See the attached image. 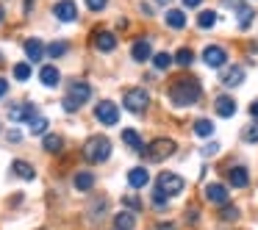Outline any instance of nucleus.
Listing matches in <instances>:
<instances>
[{
	"mask_svg": "<svg viewBox=\"0 0 258 230\" xmlns=\"http://www.w3.org/2000/svg\"><path fill=\"white\" fill-rule=\"evenodd\" d=\"M167 97H169V103L178 106V108L197 106L200 97H203V86H200V81H197V78H186V75H183V78H175L172 81Z\"/></svg>",
	"mask_w": 258,
	"mask_h": 230,
	"instance_id": "obj_1",
	"label": "nucleus"
},
{
	"mask_svg": "<svg viewBox=\"0 0 258 230\" xmlns=\"http://www.w3.org/2000/svg\"><path fill=\"white\" fill-rule=\"evenodd\" d=\"M92 97V86L86 84V81H73L70 84V89H67V97H64V111L67 114H73V111H78L81 106H84L86 100Z\"/></svg>",
	"mask_w": 258,
	"mask_h": 230,
	"instance_id": "obj_2",
	"label": "nucleus"
},
{
	"mask_svg": "<svg viewBox=\"0 0 258 230\" xmlns=\"http://www.w3.org/2000/svg\"><path fill=\"white\" fill-rule=\"evenodd\" d=\"M108 156H111V141L106 136H92L84 144V158L89 164H103L108 161Z\"/></svg>",
	"mask_w": 258,
	"mask_h": 230,
	"instance_id": "obj_3",
	"label": "nucleus"
},
{
	"mask_svg": "<svg viewBox=\"0 0 258 230\" xmlns=\"http://www.w3.org/2000/svg\"><path fill=\"white\" fill-rule=\"evenodd\" d=\"M142 156L147 158L150 164H161V161H167L169 156L175 152V141L172 139H153L147 147H142Z\"/></svg>",
	"mask_w": 258,
	"mask_h": 230,
	"instance_id": "obj_4",
	"label": "nucleus"
},
{
	"mask_svg": "<svg viewBox=\"0 0 258 230\" xmlns=\"http://www.w3.org/2000/svg\"><path fill=\"white\" fill-rule=\"evenodd\" d=\"M122 103H125V108H128L131 114H142L147 106H150V92L142 89V86H131V89H125Z\"/></svg>",
	"mask_w": 258,
	"mask_h": 230,
	"instance_id": "obj_5",
	"label": "nucleus"
},
{
	"mask_svg": "<svg viewBox=\"0 0 258 230\" xmlns=\"http://www.w3.org/2000/svg\"><path fill=\"white\" fill-rule=\"evenodd\" d=\"M158 189H164V191H167V194L169 197H178L180 194V191H183V178H180V175H175V172H161V175H158Z\"/></svg>",
	"mask_w": 258,
	"mask_h": 230,
	"instance_id": "obj_6",
	"label": "nucleus"
},
{
	"mask_svg": "<svg viewBox=\"0 0 258 230\" xmlns=\"http://www.w3.org/2000/svg\"><path fill=\"white\" fill-rule=\"evenodd\" d=\"M203 61H206L211 69H222L225 64H228V50L219 47V45H208L206 50H203Z\"/></svg>",
	"mask_w": 258,
	"mask_h": 230,
	"instance_id": "obj_7",
	"label": "nucleus"
},
{
	"mask_svg": "<svg viewBox=\"0 0 258 230\" xmlns=\"http://www.w3.org/2000/svg\"><path fill=\"white\" fill-rule=\"evenodd\" d=\"M95 117H97V122H103V125H117L119 122V108L114 106V103H108V100H103V103H97V108H95Z\"/></svg>",
	"mask_w": 258,
	"mask_h": 230,
	"instance_id": "obj_8",
	"label": "nucleus"
},
{
	"mask_svg": "<svg viewBox=\"0 0 258 230\" xmlns=\"http://www.w3.org/2000/svg\"><path fill=\"white\" fill-rule=\"evenodd\" d=\"M53 14H56L58 23H75L78 20V6H75L73 0H58L56 6H53Z\"/></svg>",
	"mask_w": 258,
	"mask_h": 230,
	"instance_id": "obj_9",
	"label": "nucleus"
},
{
	"mask_svg": "<svg viewBox=\"0 0 258 230\" xmlns=\"http://www.w3.org/2000/svg\"><path fill=\"white\" fill-rule=\"evenodd\" d=\"M36 117V106L34 103H20V106L9 108V119L12 122H31Z\"/></svg>",
	"mask_w": 258,
	"mask_h": 230,
	"instance_id": "obj_10",
	"label": "nucleus"
},
{
	"mask_svg": "<svg viewBox=\"0 0 258 230\" xmlns=\"http://www.w3.org/2000/svg\"><path fill=\"white\" fill-rule=\"evenodd\" d=\"M92 45L100 53H111L114 47H117V36H114L111 31H95V34H92Z\"/></svg>",
	"mask_w": 258,
	"mask_h": 230,
	"instance_id": "obj_11",
	"label": "nucleus"
},
{
	"mask_svg": "<svg viewBox=\"0 0 258 230\" xmlns=\"http://www.w3.org/2000/svg\"><path fill=\"white\" fill-rule=\"evenodd\" d=\"M206 200L214 202V205H225V202L230 200V191L225 189L222 183H208L206 186Z\"/></svg>",
	"mask_w": 258,
	"mask_h": 230,
	"instance_id": "obj_12",
	"label": "nucleus"
},
{
	"mask_svg": "<svg viewBox=\"0 0 258 230\" xmlns=\"http://www.w3.org/2000/svg\"><path fill=\"white\" fill-rule=\"evenodd\" d=\"M214 111H217L222 119H230L236 114V100H233V97H228V95L217 97V100H214Z\"/></svg>",
	"mask_w": 258,
	"mask_h": 230,
	"instance_id": "obj_13",
	"label": "nucleus"
},
{
	"mask_svg": "<svg viewBox=\"0 0 258 230\" xmlns=\"http://www.w3.org/2000/svg\"><path fill=\"white\" fill-rule=\"evenodd\" d=\"M45 53H47V47L42 45L39 39H28V42H25V58H28L31 64L42 61V58H45Z\"/></svg>",
	"mask_w": 258,
	"mask_h": 230,
	"instance_id": "obj_14",
	"label": "nucleus"
},
{
	"mask_svg": "<svg viewBox=\"0 0 258 230\" xmlns=\"http://www.w3.org/2000/svg\"><path fill=\"white\" fill-rule=\"evenodd\" d=\"M39 81H42V86H47V89H56L58 81H61V72H58V67L47 64V67L39 69Z\"/></svg>",
	"mask_w": 258,
	"mask_h": 230,
	"instance_id": "obj_15",
	"label": "nucleus"
},
{
	"mask_svg": "<svg viewBox=\"0 0 258 230\" xmlns=\"http://www.w3.org/2000/svg\"><path fill=\"white\" fill-rule=\"evenodd\" d=\"M131 58L134 61H147V58H153V45L147 39H139V42H134V47H131Z\"/></svg>",
	"mask_w": 258,
	"mask_h": 230,
	"instance_id": "obj_16",
	"label": "nucleus"
},
{
	"mask_svg": "<svg viewBox=\"0 0 258 230\" xmlns=\"http://www.w3.org/2000/svg\"><path fill=\"white\" fill-rule=\"evenodd\" d=\"M228 180L233 189H247V183H250V175H247L244 167H230L228 169Z\"/></svg>",
	"mask_w": 258,
	"mask_h": 230,
	"instance_id": "obj_17",
	"label": "nucleus"
},
{
	"mask_svg": "<svg viewBox=\"0 0 258 230\" xmlns=\"http://www.w3.org/2000/svg\"><path fill=\"white\" fill-rule=\"evenodd\" d=\"M147 180H150V175H147V169H145V167H134V169L128 172V183H131V189H145Z\"/></svg>",
	"mask_w": 258,
	"mask_h": 230,
	"instance_id": "obj_18",
	"label": "nucleus"
},
{
	"mask_svg": "<svg viewBox=\"0 0 258 230\" xmlns=\"http://www.w3.org/2000/svg\"><path fill=\"white\" fill-rule=\"evenodd\" d=\"M241 81H244V67H228V69L222 72V84L228 86V89L239 86Z\"/></svg>",
	"mask_w": 258,
	"mask_h": 230,
	"instance_id": "obj_19",
	"label": "nucleus"
},
{
	"mask_svg": "<svg viewBox=\"0 0 258 230\" xmlns=\"http://www.w3.org/2000/svg\"><path fill=\"white\" fill-rule=\"evenodd\" d=\"M164 23H167V28L180 31V28H186V14L180 12V9H169L167 17H164Z\"/></svg>",
	"mask_w": 258,
	"mask_h": 230,
	"instance_id": "obj_20",
	"label": "nucleus"
},
{
	"mask_svg": "<svg viewBox=\"0 0 258 230\" xmlns=\"http://www.w3.org/2000/svg\"><path fill=\"white\" fill-rule=\"evenodd\" d=\"M12 169H14V175H17V178H23V180H34L36 178V169L31 167L28 161H23V158H17V161L12 164Z\"/></svg>",
	"mask_w": 258,
	"mask_h": 230,
	"instance_id": "obj_21",
	"label": "nucleus"
},
{
	"mask_svg": "<svg viewBox=\"0 0 258 230\" xmlns=\"http://www.w3.org/2000/svg\"><path fill=\"white\" fill-rule=\"evenodd\" d=\"M136 227V216L131 211H122L114 216V230H134Z\"/></svg>",
	"mask_w": 258,
	"mask_h": 230,
	"instance_id": "obj_22",
	"label": "nucleus"
},
{
	"mask_svg": "<svg viewBox=\"0 0 258 230\" xmlns=\"http://www.w3.org/2000/svg\"><path fill=\"white\" fill-rule=\"evenodd\" d=\"M73 183H75V189H78V191H92V186H95V175H92V172H78L73 178Z\"/></svg>",
	"mask_w": 258,
	"mask_h": 230,
	"instance_id": "obj_23",
	"label": "nucleus"
},
{
	"mask_svg": "<svg viewBox=\"0 0 258 230\" xmlns=\"http://www.w3.org/2000/svg\"><path fill=\"white\" fill-rule=\"evenodd\" d=\"M42 147H45L47 152H61L64 150V139H61V136H56V133H47L45 141H42Z\"/></svg>",
	"mask_w": 258,
	"mask_h": 230,
	"instance_id": "obj_24",
	"label": "nucleus"
},
{
	"mask_svg": "<svg viewBox=\"0 0 258 230\" xmlns=\"http://www.w3.org/2000/svg\"><path fill=\"white\" fill-rule=\"evenodd\" d=\"M236 20H239V28H241V31L250 28V23H252V9H250V6H236Z\"/></svg>",
	"mask_w": 258,
	"mask_h": 230,
	"instance_id": "obj_25",
	"label": "nucleus"
},
{
	"mask_svg": "<svg viewBox=\"0 0 258 230\" xmlns=\"http://www.w3.org/2000/svg\"><path fill=\"white\" fill-rule=\"evenodd\" d=\"M122 141L131 147V150H136V152H139L142 147H145V144H142V136L136 133V130H131V128H128V130H122Z\"/></svg>",
	"mask_w": 258,
	"mask_h": 230,
	"instance_id": "obj_26",
	"label": "nucleus"
},
{
	"mask_svg": "<svg viewBox=\"0 0 258 230\" xmlns=\"http://www.w3.org/2000/svg\"><path fill=\"white\" fill-rule=\"evenodd\" d=\"M197 25H200L203 31H206V28H214V25H217V14L208 12V9H206V12H200V14H197Z\"/></svg>",
	"mask_w": 258,
	"mask_h": 230,
	"instance_id": "obj_27",
	"label": "nucleus"
},
{
	"mask_svg": "<svg viewBox=\"0 0 258 230\" xmlns=\"http://www.w3.org/2000/svg\"><path fill=\"white\" fill-rule=\"evenodd\" d=\"M175 61H178L180 67H191V61H195V50H189V47H180V50L175 53Z\"/></svg>",
	"mask_w": 258,
	"mask_h": 230,
	"instance_id": "obj_28",
	"label": "nucleus"
},
{
	"mask_svg": "<svg viewBox=\"0 0 258 230\" xmlns=\"http://www.w3.org/2000/svg\"><path fill=\"white\" fill-rule=\"evenodd\" d=\"M67 50H70L67 42H53V45H47V56H50V58H61V56H67Z\"/></svg>",
	"mask_w": 258,
	"mask_h": 230,
	"instance_id": "obj_29",
	"label": "nucleus"
},
{
	"mask_svg": "<svg viewBox=\"0 0 258 230\" xmlns=\"http://www.w3.org/2000/svg\"><path fill=\"white\" fill-rule=\"evenodd\" d=\"M241 139L247 141V144H258V119L252 125H247L244 130H241Z\"/></svg>",
	"mask_w": 258,
	"mask_h": 230,
	"instance_id": "obj_30",
	"label": "nucleus"
},
{
	"mask_svg": "<svg viewBox=\"0 0 258 230\" xmlns=\"http://www.w3.org/2000/svg\"><path fill=\"white\" fill-rule=\"evenodd\" d=\"M175 58L169 56V53H156V56H153V67L156 69H169V64H172Z\"/></svg>",
	"mask_w": 258,
	"mask_h": 230,
	"instance_id": "obj_31",
	"label": "nucleus"
},
{
	"mask_svg": "<svg viewBox=\"0 0 258 230\" xmlns=\"http://www.w3.org/2000/svg\"><path fill=\"white\" fill-rule=\"evenodd\" d=\"M14 78H17V81H28L31 78V61L14 64Z\"/></svg>",
	"mask_w": 258,
	"mask_h": 230,
	"instance_id": "obj_32",
	"label": "nucleus"
},
{
	"mask_svg": "<svg viewBox=\"0 0 258 230\" xmlns=\"http://www.w3.org/2000/svg\"><path fill=\"white\" fill-rule=\"evenodd\" d=\"M195 133L197 136H211L214 133V122H211V119H197V122H195Z\"/></svg>",
	"mask_w": 258,
	"mask_h": 230,
	"instance_id": "obj_33",
	"label": "nucleus"
},
{
	"mask_svg": "<svg viewBox=\"0 0 258 230\" xmlns=\"http://www.w3.org/2000/svg\"><path fill=\"white\" fill-rule=\"evenodd\" d=\"M28 130H31L34 136L45 133V130H47V119H45V117H34V119L28 122Z\"/></svg>",
	"mask_w": 258,
	"mask_h": 230,
	"instance_id": "obj_34",
	"label": "nucleus"
},
{
	"mask_svg": "<svg viewBox=\"0 0 258 230\" xmlns=\"http://www.w3.org/2000/svg\"><path fill=\"white\" fill-rule=\"evenodd\" d=\"M219 219H222V222H233V219H239V208H236V205H228V202H225V205H222V213H219Z\"/></svg>",
	"mask_w": 258,
	"mask_h": 230,
	"instance_id": "obj_35",
	"label": "nucleus"
},
{
	"mask_svg": "<svg viewBox=\"0 0 258 230\" xmlns=\"http://www.w3.org/2000/svg\"><path fill=\"white\" fill-rule=\"evenodd\" d=\"M167 200H169V194H167L164 189H158V186H156V191H153V202L161 208V205H167Z\"/></svg>",
	"mask_w": 258,
	"mask_h": 230,
	"instance_id": "obj_36",
	"label": "nucleus"
},
{
	"mask_svg": "<svg viewBox=\"0 0 258 230\" xmlns=\"http://www.w3.org/2000/svg\"><path fill=\"white\" fill-rule=\"evenodd\" d=\"M89 211H92V219H100V216H103V211H106V200H97L95 205L89 208Z\"/></svg>",
	"mask_w": 258,
	"mask_h": 230,
	"instance_id": "obj_37",
	"label": "nucleus"
},
{
	"mask_svg": "<svg viewBox=\"0 0 258 230\" xmlns=\"http://www.w3.org/2000/svg\"><path fill=\"white\" fill-rule=\"evenodd\" d=\"M203 156H206V158H211V156H217V152H219V144H217V141H208V144L206 147H203Z\"/></svg>",
	"mask_w": 258,
	"mask_h": 230,
	"instance_id": "obj_38",
	"label": "nucleus"
},
{
	"mask_svg": "<svg viewBox=\"0 0 258 230\" xmlns=\"http://www.w3.org/2000/svg\"><path fill=\"white\" fill-rule=\"evenodd\" d=\"M86 6H89L92 12H103V9L108 6V0H86Z\"/></svg>",
	"mask_w": 258,
	"mask_h": 230,
	"instance_id": "obj_39",
	"label": "nucleus"
},
{
	"mask_svg": "<svg viewBox=\"0 0 258 230\" xmlns=\"http://www.w3.org/2000/svg\"><path fill=\"white\" fill-rule=\"evenodd\" d=\"M122 205L134 208V211H139V200H136V197H122Z\"/></svg>",
	"mask_w": 258,
	"mask_h": 230,
	"instance_id": "obj_40",
	"label": "nucleus"
},
{
	"mask_svg": "<svg viewBox=\"0 0 258 230\" xmlns=\"http://www.w3.org/2000/svg\"><path fill=\"white\" fill-rule=\"evenodd\" d=\"M186 219H189V222H197V219H200V211H197V208H189V211H186Z\"/></svg>",
	"mask_w": 258,
	"mask_h": 230,
	"instance_id": "obj_41",
	"label": "nucleus"
},
{
	"mask_svg": "<svg viewBox=\"0 0 258 230\" xmlns=\"http://www.w3.org/2000/svg\"><path fill=\"white\" fill-rule=\"evenodd\" d=\"M6 92H9V81L0 78V97H6Z\"/></svg>",
	"mask_w": 258,
	"mask_h": 230,
	"instance_id": "obj_42",
	"label": "nucleus"
},
{
	"mask_svg": "<svg viewBox=\"0 0 258 230\" xmlns=\"http://www.w3.org/2000/svg\"><path fill=\"white\" fill-rule=\"evenodd\" d=\"M200 3H203V0H183V6H186V9H197Z\"/></svg>",
	"mask_w": 258,
	"mask_h": 230,
	"instance_id": "obj_43",
	"label": "nucleus"
},
{
	"mask_svg": "<svg viewBox=\"0 0 258 230\" xmlns=\"http://www.w3.org/2000/svg\"><path fill=\"white\" fill-rule=\"evenodd\" d=\"M250 114H252V119H258V100L250 106Z\"/></svg>",
	"mask_w": 258,
	"mask_h": 230,
	"instance_id": "obj_44",
	"label": "nucleus"
},
{
	"mask_svg": "<svg viewBox=\"0 0 258 230\" xmlns=\"http://www.w3.org/2000/svg\"><path fill=\"white\" fill-rule=\"evenodd\" d=\"M9 141H20V133H17V130H9Z\"/></svg>",
	"mask_w": 258,
	"mask_h": 230,
	"instance_id": "obj_45",
	"label": "nucleus"
},
{
	"mask_svg": "<svg viewBox=\"0 0 258 230\" xmlns=\"http://www.w3.org/2000/svg\"><path fill=\"white\" fill-rule=\"evenodd\" d=\"M225 6H241V0H222Z\"/></svg>",
	"mask_w": 258,
	"mask_h": 230,
	"instance_id": "obj_46",
	"label": "nucleus"
},
{
	"mask_svg": "<svg viewBox=\"0 0 258 230\" xmlns=\"http://www.w3.org/2000/svg\"><path fill=\"white\" fill-rule=\"evenodd\" d=\"M158 230H175V224H167V222H161V224H158Z\"/></svg>",
	"mask_w": 258,
	"mask_h": 230,
	"instance_id": "obj_47",
	"label": "nucleus"
},
{
	"mask_svg": "<svg viewBox=\"0 0 258 230\" xmlns=\"http://www.w3.org/2000/svg\"><path fill=\"white\" fill-rule=\"evenodd\" d=\"M0 23H3V9H0Z\"/></svg>",
	"mask_w": 258,
	"mask_h": 230,
	"instance_id": "obj_48",
	"label": "nucleus"
}]
</instances>
